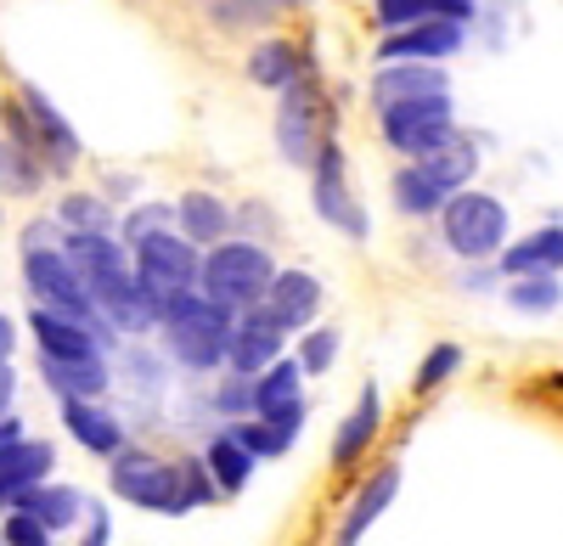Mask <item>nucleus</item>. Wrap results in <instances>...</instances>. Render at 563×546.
I'll use <instances>...</instances> for the list:
<instances>
[{"label":"nucleus","instance_id":"nucleus-1","mask_svg":"<svg viewBox=\"0 0 563 546\" xmlns=\"http://www.w3.org/2000/svg\"><path fill=\"white\" fill-rule=\"evenodd\" d=\"M276 277V259L265 243H249V237H225L214 248H203V265H198V293L209 304H220L225 315H243L265 299Z\"/></svg>","mask_w":563,"mask_h":546},{"label":"nucleus","instance_id":"nucleus-2","mask_svg":"<svg viewBox=\"0 0 563 546\" xmlns=\"http://www.w3.org/2000/svg\"><path fill=\"white\" fill-rule=\"evenodd\" d=\"M434 225H440L445 254L462 259V265H490V259L501 254V243L512 237V214H507V203H501L496 192H485V187H462V192H451V198L440 203Z\"/></svg>","mask_w":563,"mask_h":546},{"label":"nucleus","instance_id":"nucleus-3","mask_svg":"<svg viewBox=\"0 0 563 546\" xmlns=\"http://www.w3.org/2000/svg\"><path fill=\"white\" fill-rule=\"evenodd\" d=\"M153 333L164 338V355L175 360L180 372H198V378H209V372H220V367H225L231 315H225L220 304H209L203 293H186V299H175V304L158 315V327H153Z\"/></svg>","mask_w":563,"mask_h":546},{"label":"nucleus","instance_id":"nucleus-4","mask_svg":"<svg viewBox=\"0 0 563 546\" xmlns=\"http://www.w3.org/2000/svg\"><path fill=\"white\" fill-rule=\"evenodd\" d=\"M339 124H333V97L316 68H305L294 85L276 90V153L282 164L310 169V158L321 153V142H333Z\"/></svg>","mask_w":563,"mask_h":546},{"label":"nucleus","instance_id":"nucleus-5","mask_svg":"<svg viewBox=\"0 0 563 546\" xmlns=\"http://www.w3.org/2000/svg\"><path fill=\"white\" fill-rule=\"evenodd\" d=\"M108 490L119 502L141 508V513H164V519H186V490H180V463L158 457L147 445H124L108 457Z\"/></svg>","mask_w":563,"mask_h":546},{"label":"nucleus","instance_id":"nucleus-6","mask_svg":"<svg viewBox=\"0 0 563 546\" xmlns=\"http://www.w3.org/2000/svg\"><path fill=\"white\" fill-rule=\"evenodd\" d=\"M198 265H203V248H192L175 232H153V237L130 243V277L141 299L153 304V315H164L186 293H198Z\"/></svg>","mask_w":563,"mask_h":546},{"label":"nucleus","instance_id":"nucleus-7","mask_svg":"<svg viewBox=\"0 0 563 546\" xmlns=\"http://www.w3.org/2000/svg\"><path fill=\"white\" fill-rule=\"evenodd\" d=\"M310 209H316V220L327 225V232H339L350 243L372 237V214H366V203L350 187V158H344L339 135H333V142H321V153L310 158Z\"/></svg>","mask_w":563,"mask_h":546},{"label":"nucleus","instance_id":"nucleus-8","mask_svg":"<svg viewBox=\"0 0 563 546\" xmlns=\"http://www.w3.org/2000/svg\"><path fill=\"white\" fill-rule=\"evenodd\" d=\"M451 130H456V97H422V102L378 108V135H384V147H389L400 164L434 153Z\"/></svg>","mask_w":563,"mask_h":546},{"label":"nucleus","instance_id":"nucleus-9","mask_svg":"<svg viewBox=\"0 0 563 546\" xmlns=\"http://www.w3.org/2000/svg\"><path fill=\"white\" fill-rule=\"evenodd\" d=\"M23 288L40 310H57V315H74V322H102L97 310H90L85 299V282H79V270L68 265L63 248H29L23 254ZM113 333V327H108Z\"/></svg>","mask_w":563,"mask_h":546},{"label":"nucleus","instance_id":"nucleus-10","mask_svg":"<svg viewBox=\"0 0 563 546\" xmlns=\"http://www.w3.org/2000/svg\"><path fill=\"white\" fill-rule=\"evenodd\" d=\"M12 102L23 108V119H29V130H34V147H40L45 175H74L79 158H85V142H79L74 119H68L52 97H45L40 85H18V97H12Z\"/></svg>","mask_w":563,"mask_h":546},{"label":"nucleus","instance_id":"nucleus-11","mask_svg":"<svg viewBox=\"0 0 563 546\" xmlns=\"http://www.w3.org/2000/svg\"><path fill=\"white\" fill-rule=\"evenodd\" d=\"M474 29L467 23H445V18H429V23H406V29H384L378 34V63H451L467 52Z\"/></svg>","mask_w":563,"mask_h":546},{"label":"nucleus","instance_id":"nucleus-12","mask_svg":"<svg viewBox=\"0 0 563 546\" xmlns=\"http://www.w3.org/2000/svg\"><path fill=\"white\" fill-rule=\"evenodd\" d=\"M321 304H327V288H321L316 270H305V265H276V277H271V288H265V299H260V310H265L288 338L321 322Z\"/></svg>","mask_w":563,"mask_h":546},{"label":"nucleus","instance_id":"nucleus-13","mask_svg":"<svg viewBox=\"0 0 563 546\" xmlns=\"http://www.w3.org/2000/svg\"><path fill=\"white\" fill-rule=\"evenodd\" d=\"M29 333H34V349L52 355V360H90V355H113L124 344L102 322H74V315L40 310V304L29 310Z\"/></svg>","mask_w":563,"mask_h":546},{"label":"nucleus","instance_id":"nucleus-14","mask_svg":"<svg viewBox=\"0 0 563 546\" xmlns=\"http://www.w3.org/2000/svg\"><path fill=\"white\" fill-rule=\"evenodd\" d=\"M276 355H288V333H282L260 304L243 310V315H231V338H225V367H220V372L254 378V372L271 367Z\"/></svg>","mask_w":563,"mask_h":546},{"label":"nucleus","instance_id":"nucleus-15","mask_svg":"<svg viewBox=\"0 0 563 546\" xmlns=\"http://www.w3.org/2000/svg\"><path fill=\"white\" fill-rule=\"evenodd\" d=\"M422 97H456V85L440 63H378L366 85L372 113L395 108V102H422Z\"/></svg>","mask_w":563,"mask_h":546},{"label":"nucleus","instance_id":"nucleus-16","mask_svg":"<svg viewBox=\"0 0 563 546\" xmlns=\"http://www.w3.org/2000/svg\"><path fill=\"white\" fill-rule=\"evenodd\" d=\"M305 383H310V378L299 372V360H294V355H276L265 372H254V417L305 428V417H310Z\"/></svg>","mask_w":563,"mask_h":546},{"label":"nucleus","instance_id":"nucleus-17","mask_svg":"<svg viewBox=\"0 0 563 546\" xmlns=\"http://www.w3.org/2000/svg\"><path fill=\"white\" fill-rule=\"evenodd\" d=\"M378 434H384V389L378 383H361V394H355V405L344 412V423L333 428V468H361L366 457H372V445H378Z\"/></svg>","mask_w":563,"mask_h":546},{"label":"nucleus","instance_id":"nucleus-18","mask_svg":"<svg viewBox=\"0 0 563 546\" xmlns=\"http://www.w3.org/2000/svg\"><path fill=\"white\" fill-rule=\"evenodd\" d=\"M400 479H406V473H400V463H378V468H372V473L355 484L350 508H344V519H339V546H361V541H366V530L395 508Z\"/></svg>","mask_w":563,"mask_h":546},{"label":"nucleus","instance_id":"nucleus-19","mask_svg":"<svg viewBox=\"0 0 563 546\" xmlns=\"http://www.w3.org/2000/svg\"><path fill=\"white\" fill-rule=\"evenodd\" d=\"M411 164L451 198V192H462V187H474V180H479V169H485V142H479L474 130L456 124L434 153H422V158H411Z\"/></svg>","mask_w":563,"mask_h":546},{"label":"nucleus","instance_id":"nucleus-20","mask_svg":"<svg viewBox=\"0 0 563 546\" xmlns=\"http://www.w3.org/2000/svg\"><path fill=\"white\" fill-rule=\"evenodd\" d=\"M63 405V428H68V439L79 445V450H90V457H113V450H124L130 445V434H124V417L113 412L108 400H57Z\"/></svg>","mask_w":563,"mask_h":546},{"label":"nucleus","instance_id":"nucleus-21","mask_svg":"<svg viewBox=\"0 0 563 546\" xmlns=\"http://www.w3.org/2000/svg\"><path fill=\"white\" fill-rule=\"evenodd\" d=\"M169 209H175L169 232L186 237L192 248H214V243L231 237V203H225L220 192H209V187H186Z\"/></svg>","mask_w":563,"mask_h":546},{"label":"nucleus","instance_id":"nucleus-22","mask_svg":"<svg viewBox=\"0 0 563 546\" xmlns=\"http://www.w3.org/2000/svg\"><path fill=\"white\" fill-rule=\"evenodd\" d=\"M558 265H563V225H558V214L547 225H536V232H525V237H507L501 254L490 259V270L501 282L507 277H536V270H558Z\"/></svg>","mask_w":563,"mask_h":546},{"label":"nucleus","instance_id":"nucleus-23","mask_svg":"<svg viewBox=\"0 0 563 546\" xmlns=\"http://www.w3.org/2000/svg\"><path fill=\"white\" fill-rule=\"evenodd\" d=\"M305 68H316V57H310V45H299L294 34H265L249 52V85L271 90V97L282 85H294Z\"/></svg>","mask_w":563,"mask_h":546},{"label":"nucleus","instance_id":"nucleus-24","mask_svg":"<svg viewBox=\"0 0 563 546\" xmlns=\"http://www.w3.org/2000/svg\"><path fill=\"white\" fill-rule=\"evenodd\" d=\"M57 473V445L52 439H34V434H23L7 457H0V508H12L23 490H34V484H45Z\"/></svg>","mask_w":563,"mask_h":546},{"label":"nucleus","instance_id":"nucleus-25","mask_svg":"<svg viewBox=\"0 0 563 546\" xmlns=\"http://www.w3.org/2000/svg\"><path fill=\"white\" fill-rule=\"evenodd\" d=\"M40 378H45V389H52L57 400H108V389H113L108 355H90V360H52V355H40Z\"/></svg>","mask_w":563,"mask_h":546},{"label":"nucleus","instance_id":"nucleus-26","mask_svg":"<svg viewBox=\"0 0 563 546\" xmlns=\"http://www.w3.org/2000/svg\"><path fill=\"white\" fill-rule=\"evenodd\" d=\"M429 18H445V23H479V0H372V23L384 29H406V23H429Z\"/></svg>","mask_w":563,"mask_h":546},{"label":"nucleus","instance_id":"nucleus-27","mask_svg":"<svg viewBox=\"0 0 563 546\" xmlns=\"http://www.w3.org/2000/svg\"><path fill=\"white\" fill-rule=\"evenodd\" d=\"M12 508H23V513H34L52 535H63V530H74L79 519H85V490H74V484H63V479H45V484H34V490H23Z\"/></svg>","mask_w":563,"mask_h":546},{"label":"nucleus","instance_id":"nucleus-28","mask_svg":"<svg viewBox=\"0 0 563 546\" xmlns=\"http://www.w3.org/2000/svg\"><path fill=\"white\" fill-rule=\"evenodd\" d=\"M198 463L209 468V479H214V490H220V495H243V490L254 484V468H260V463H254L249 450H243L238 439H231L225 428L203 445V457H198Z\"/></svg>","mask_w":563,"mask_h":546},{"label":"nucleus","instance_id":"nucleus-29","mask_svg":"<svg viewBox=\"0 0 563 546\" xmlns=\"http://www.w3.org/2000/svg\"><path fill=\"white\" fill-rule=\"evenodd\" d=\"M225 434L238 439L254 463H271V457H288L305 428H294V423H265V417H238V423H225Z\"/></svg>","mask_w":563,"mask_h":546},{"label":"nucleus","instance_id":"nucleus-30","mask_svg":"<svg viewBox=\"0 0 563 546\" xmlns=\"http://www.w3.org/2000/svg\"><path fill=\"white\" fill-rule=\"evenodd\" d=\"M389 198H395V214H406V220H434L440 203H445V192H440L417 164H400V169L389 175Z\"/></svg>","mask_w":563,"mask_h":546},{"label":"nucleus","instance_id":"nucleus-31","mask_svg":"<svg viewBox=\"0 0 563 546\" xmlns=\"http://www.w3.org/2000/svg\"><path fill=\"white\" fill-rule=\"evenodd\" d=\"M316 0H214V23L231 34V29H271L276 18L288 12H305Z\"/></svg>","mask_w":563,"mask_h":546},{"label":"nucleus","instance_id":"nucleus-32","mask_svg":"<svg viewBox=\"0 0 563 546\" xmlns=\"http://www.w3.org/2000/svg\"><path fill=\"white\" fill-rule=\"evenodd\" d=\"M52 220L63 225V232H113L119 225V209L102 198V192H63Z\"/></svg>","mask_w":563,"mask_h":546},{"label":"nucleus","instance_id":"nucleus-33","mask_svg":"<svg viewBox=\"0 0 563 546\" xmlns=\"http://www.w3.org/2000/svg\"><path fill=\"white\" fill-rule=\"evenodd\" d=\"M501 299L519 310V315H558V304H563V282H558V270H536V277H507V282H501Z\"/></svg>","mask_w":563,"mask_h":546},{"label":"nucleus","instance_id":"nucleus-34","mask_svg":"<svg viewBox=\"0 0 563 546\" xmlns=\"http://www.w3.org/2000/svg\"><path fill=\"white\" fill-rule=\"evenodd\" d=\"M462 367H467V349L462 344H451V338L429 344V349H422V360H417V372H411V394H440L451 378H462Z\"/></svg>","mask_w":563,"mask_h":546},{"label":"nucleus","instance_id":"nucleus-35","mask_svg":"<svg viewBox=\"0 0 563 546\" xmlns=\"http://www.w3.org/2000/svg\"><path fill=\"white\" fill-rule=\"evenodd\" d=\"M294 338H299L294 360H299V372H305V378H327V372L339 367L344 333H339L333 322H316V327H305V333H294Z\"/></svg>","mask_w":563,"mask_h":546},{"label":"nucleus","instance_id":"nucleus-36","mask_svg":"<svg viewBox=\"0 0 563 546\" xmlns=\"http://www.w3.org/2000/svg\"><path fill=\"white\" fill-rule=\"evenodd\" d=\"M169 220H175V209H169V203H158V198H141V203H130V209L119 214L113 237H119V243L130 248V243L153 237V232H169Z\"/></svg>","mask_w":563,"mask_h":546},{"label":"nucleus","instance_id":"nucleus-37","mask_svg":"<svg viewBox=\"0 0 563 546\" xmlns=\"http://www.w3.org/2000/svg\"><path fill=\"white\" fill-rule=\"evenodd\" d=\"M209 405L220 412V423H238V417H254V378H238V372H225L209 394Z\"/></svg>","mask_w":563,"mask_h":546},{"label":"nucleus","instance_id":"nucleus-38","mask_svg":"<svg viewBox=\"0 0 563 546\" xmlns=\"http://www.w3.org/2000/svg\"><path fill=\"white\" fill-rule=\"evenodd\" d=\"M0 546H57V535L45 530L34 513L7 508V519H0Z\"/></svg>","mask_w":563,"mask_h":546},{"label":"nucleus","instance_id":"nucleus-39","mask_svg":"<svg viewBox=\"0 0 563 546\" xmlns=\"http://www.w3.org/2000/svg\"><path fill=\"white\" fill-rule=\"evenodd\" d=\"M180 490H186V508H192V513L220 502V490H214V479H209V468L198 457H180Z\"/></svg>","mask_w":563,"mask_h":546},{"label":"nucleus","instance_id":"nucleus-40","mask_svg":"<svg viewBox=\"0 0 563 546\" xmlns=\"http://www.w3.org/2000/svg\"><path fill=\"white\" fill-rule=\"evenodd\" d=\"M29 248H63V225L52 214H34L18 232V254H29Z\"/></svg>","mask_w":563,"mask_h":546},{"label":"nucleus","instance_id":"nucleus-41","mask_svg":"<svg viewBox=\"0 0 563 546\" xmlns=\"http://www.w3.org/2000/svg\"><path fill=\"white\" fill-rule=\"evenodd\" d=\"M79 524H85V541L79 546H108L113 541V513L102 502H85V519Z\"/></svg>","mask_w":563,"mask_h":546},{"label":"nucleus","instance_id":"nucleus-42","mask_svg":"<svg viewBox=\"0 0 563 546\" xmlns=\"http://www.w3.org/2000/svg\"><path fill=\"white\" fill-rule=\"evenodd\" d=\"M18 412V367L12 360H0V417Z\"/></svg>","mask_w":563,"mask_h":546},{"label":"nucleus","instance_id":"nucleus-43","mask_svg":"<svg viewBox=\"0 0 563 546\" xmlns=\"http://www.w3.org/2000/svg\"><path fill=\"white\" fill-rule=\"evenodd\" d=\"M23 434H29V423H23L18 412H7V417H0V457H7V450H12Z\"/></svg>","mask_w":563,"mask_h":546},{"label":"nucleus","instance_id":"nucleus-44","mask_svg":"<svg viewBox=\"0 0 563 546\" xmlns=\"http://www.w3.org/2000/svg\"><path fill=\"white\" fill-rule=\"evenodd\" d=\"M490 282H501L490 265H467V270H462V288H467V293H485Z\"/></svg>","mask_w":563,"mask_h":546},{"label":"nucleus","instance_id":"nucleus-45","mask_svg":"<svg viewBox=\"0 0 563 546\" xmlns=\"http://www.w3.org/2000/svg\"><path fill=\"white\" fill-rule=\"evenodd\" d=\"M18 338H23V327L12 322L7 310H0V360H12V355H18Z\"/></svg>","mask_w":563,"mask_h":546},{"label":"nucleus","instance_id":"nucleus-46","mask_svg":"<svg viewBox=\"0 0 563 546\" xmlns=\"http://www.w3.org/2000/svg\"><path fill=\"white\" fill-rule=\"evenodd\" d=\"M130 192H135V175H108V180H102V198H108V203H113V198H130Z\"/></svg>","mask_w":563,"mask_h":546},{"label":"nucleus","instance_id":"nucleus-47","mask_svg":"<svg viewBox=\"0 0 563 546\" xmlns=\"http://www.w3.org/2000/svg\"><path fill=\"white\" fill-rule=\"evenodd\" d=\"M0 175H7V142H0Z\"/></svg>","mask_w":563,"mask_h":546}]
</instances>
